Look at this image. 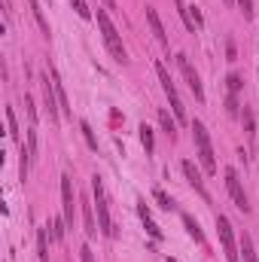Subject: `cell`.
<instances>
[{
    "label": "cell",
    "instance_id": "5b68a950",
    "mask_svg": "<svg viewBox=\"0 0 259 262\" xmlns=\"http://www.w3.org/2000/svg\"><path fill=\"white\" fill-rule=\"evenodd\" d=\"M217 232H220V244H223V253H226V262H241V250H238V244H235V232H232V223H229V216H217Z\"/></svg>",
    "mask_w": 259,
    "mask_h": 262
},
{
    "label": "cell",
    "instance_id": "277c9868",
    "mask_svg": "<svg viewBox=\"0 0 259 262\" xmlns=\"http://www.w3.org/2000/svg\"><path fill=\"white\" fill-rule=\"evenodd\" d=\"M156 73H159V82H162V89H165L168 101H171V110H174L177 122H183V119H186V107H183V101H180V92H177V85H174V79H171L168 67H165V64H156Z\"/></svg>",
    "mask_w": 259,
    "mask_h": 262
},
{
    "label": "cell",
    "instance_id": "6da1fadb",
    "mask_svg": "<svg viewBox=\"0 0 259 262\" xmlns=\"http://www.w3.org/2000/svg\"><path fill=\"white\" fill-rule=\"evenodd\" d=\"M98 28H101V34H104V46L110 49V55H113L119 64H125V61H128V52H125V46H122V37H119L116 25L110 21V15H107L104 9H98Z\"/></svg>",
    "mask_w": 259,
    "mask_h": 262
},
{
    "label": "cell",
    "instance_id": "3957f363",
    "mask_svg": "<svg viewBox=\"0 0 259 262\" xmlns=\"http://www.w3.org/2000/svg\"><path fill=\"white\" fill-rule=\"evenodd\" d=\"M192 137H195V149H198V162L207 174L217 171V159H213V146H210V134L204 128V122H192Z\"/></svg>",
    "mask_w": 259,
    "mask_h": 262
},
{
    "label": "cell",
    "instance_id": "9c48e42d",
    "mask_svg": "<svg viewBox=\"0 0 259 262\" xmlns=\"http://www.w3.org/2000/svg\"><path fill=\"white\" fill-rule=\"evenodd\" d=\"M61 207H64V220L67 226H73V180L70 174H61Z\"/></svg>",
    "mask_w": 259,
    "mask_h": 262
},
{
    "label": "cell",
    "instance_id": "9a60e30c",
    "mask_svg": "<svg viewBox=\"0 0 259 262\" xmlns=\"http://www.w3.org/2000/svg\"><path fill=\"white\" fill-rule=\"evenodd\" d=\"M241 253H244V262H259L256 259V250H253V241H250V235H241Z\"/></svg>",
    "mask_w": 259,
    "mask_h": 262
},
{
    "label": "cell",
    "instance_id": "cb8c5ba5",
    "mask_svg": "<svg viewBox=\"0 0 259 262\" xmlns=\"http://www.w3.org/2000/svg\"><path fill=\"white\" fill-rule=\"evenodd\" d=\"M159 122H162V128H165L168 134H171V137H174V131H177V125L171 122V116H168V110H162V113H159Z\"/></svg>",
    "mask_w": 259,
    "mask_h": 262
},
{
    "label": "cell",
    "instance_id": "ac0fdd59",
    "mask_svg": "<svg viewBox=\"0 0 259 262\" xmlns=\"http://www.w3.org/2000/svg\"><path fill=\"white\" fill-rule=\"evenodd\" d=\"M37 247H40V262H49V247H46V229L37 232Z\"/></svg>",
    "mask_w": 259,
    "mask_h": 262
},
{
    "label": "cell",
    "instance_id": "484cf974",
    "mask_svg": "<svg viewBox=\"0 0 259 262\" xmlns=\"http://www.w3.org/2000/svg\"><path fill=\"white\" fill-rule=\"evenodd\" d=\"M238 6H241L244 18H253V0H238Z\"/></svg>",
    "mask_w": 259,
    "mask_h": 262
},
{
    "label": "cell",
    "instance_id": "44dd1931",
    "mask_svg": "<svg viewBox=\"0 0 259 262\" xmlns=\"http://www.w3.org/2000/svg\"><path fill=\"white\" fill-rule=\"evenodd\" d=\"M6 128H9V137H12V140L18 137V125H15V110H12V107H6Z\"/></svg>",
    "mask_w": 259,
    "mask_h": 262
},
{
    "label": "cell",
    "instance_id": "f1b7e54d",
    "mask_svg": "<svg viewBox=\"0 0 259 262\" xmlns=\"http://www.w3.org/2000/svg\"><path fill=\"white\" fill-rule=\"evenodd\" d=\"M107 3V9H116V0H104Z\"/></svg>",
    "mask_w": 259,
    "mask_h": 262
},
{
    "label": "cell",
    "instance_id": "8992f818",
    "mask_svg": "<svg viewBox=\"0 0 259 262\" xmlns=\"http://www.w3.org/2000/svg\"><path fill=\"white\" fill-rule=\"evenodd\" d=\"M226 186H229V195H232V201H235V207L247 213V210H250V204H247V192H244V186H241L235 168H226Z\"/></svg>",
    "mask_w": 259,
    "mask_h": 262
},
{
    "label": "cell",
    "instance_id": "5bb4252c",
    "mask_svg": "<svg viewBox=\"0 0 259 262\" xmlns=\"http://www.w3.org/2000/svg\"><path fill=\"white\" fill-rule=\"evenodd\" d=\"M137 131H140V143H143V149H146V156H149V152H153V146H156V140H153V128L143 122Z\"/></svg>",
    "mask_w": 259,
    "mask_h": 262
},
{
    "label": "cell",
    "instance_id": "2e32d148",
    "mask_svg": "<svg viewBox=\"0 0 259 262\" xmlns=\"http://www.w3.org/2000/svg\"><path fill=\"white\" fill-rule=\"evenodd\" d=\"M183 226H186V232H189V238H195L198 244L204 241V235H201V229H198V223H195L189 213H183Z\"/></svg>",
    "mask_w": 259,
    "mask_h": 262
},
{
    "label": "cell",
    "instance_id": "83f0119b",
    "mask_svg": "<svg viewBox=\"0 0 259 262\" xmlns=\"http://www.w3.org/2000/svg\"><path fill=\"white\" fill-rule=\"evenodd\" d=\"M79 256H82V262H95V256H92V250H89V244L79 250Z\"/></svg>",
    "mask_w": 259,
    "mask_h": 262
},
{
    "label": "cell",
    "instance_id": "e0dca14e",
    "mask_svg": "<svg viewBox=\"0 0 259 262\" xmlns=\"http://www.w3.org/2000/svg\"><path fill=\"white\" fill-rule=\"evenodd\" d=\"M153 198L159 201V207H162V210H174V201H171V195H168L165 189H159V186H156V189H153Z\"/></svg>",
    "mask_w": 259,
    "mask_h": 262
},
{
    "label": "cell",
    "instance_id": "8fae6325",
    "mask_svg": "<svg viewBox=\"0 0 259 262\" xmlns=\"http://www.w3.org/2000/svg\"><path fill=\"white\" fill-rule=\"evenodd\" d=\"M146 21H149V28H153V34H156V40L165 46V43H168V34H165V28H162V18H159V12H156L153 6H146Z\"/></svg>",
    "mask_w": 259,
    "mask_h": 262
},
{
    "label": "cell",
    "instance_id": "d6986e66",
    "mask_svg": "<svg viewBox=\"0 0 259 262\" xmlns=\"http://www.w3.org/2000/svg\"><path fill=\"white\" fill-rule=\"evenodd\" d=\"M31 9H34V18H37V25L43 28V34H49V21L43 18V9H40V3H37V0H31Z\"/></svg>",
    "mask_w": 259,
    "mask_h": 262
},
{
    "label": "cell",
    "instance_id": "4316f807",
    "mask_svg": "<svg viewBox=\"0 0 259 262\" xmlns=\"http://www.w3.org/2000/svg\"><path fill=\"white\" fill-rule=\"evenodd\" d=\"M226 104H229V113H238V95H229Z\"/></svg>",
    "mask_w": 259,
    "mask_h": 262
},
{
    "label": "cell",
    "instance_id": "7c38bea8",
    "mask_svg": "<svg viewBox=\"0 0 259 262\" xmlns=\"http://www.w3.org/2000/svg\"><path fill=\"white\" fill-rule=\"evenodd\" d=\"M137 213H140V220H143V226H146V232H149L153 238H162V229H159V226L153 223V216H149V210H146V204H143V201L137 204Z\"/></svg>",
    "mask_w": 259,
    "mask_h": 262
},
{
    "label": "cell",
    "instance_id": "7402d4cb",
    "mask_svg": "<svg viewBox=\"0 0 259 262\" xmlns=\"http://www.w3.org/2000/svg\"><path fill=\"white\" fill-rule=\"evenodd\" d=\"M70 6L76 9V15H79V18H92V9H89V3H85V0H70Z\"/></svg>",
    "mask_w": 259,
    "mask_h": 262
},
{
    "label": "cell",
    "instance_id": "ba28073f",
    "mask_svg": "<svg viewBox=\"0 0 259 262\" xmlns=\"http://www.w3.org/2000/svg\"><path fill=\"white\" fill-rule=\"evenodd\" d=\"M43 101L49 107V119H58V92H55V79H49V73L43 76Z\"/></svg>",
    "mask_w": 259,
    "mask_h": 262
},
{
    "label": "cell",
    "instance_id": "d4e9b609",
    "mask_svg": "<svg viewBox=\"0 0 259 262\" xmlns=\"http://www.w3.org/2000/svg\"><path fill=\"white\" fill-rule=\"evenodd\" d=\"M226 82H229V95H238V92H241V76H238V73H229Z\"/></svg>",
    "mask_w": 259,
    "mask_h": 262
},
{
    "label": "cell",
    "instance_id": "4fadbf2b",
    "mask_svg": "<svg viewBox=\"0 0 259 262\" xmlns=\"http://www.w3.org/2000/svg\"><path fill=\"white\" fill-rule=\"evenodd\" d=\"M82 220H85V235L95 238L98 235V226H95V216H92V204H82Z\"/></svg>",
    "mask_w": 259,
    "mask_h": 262
},
{
    "label": "cell",
    "instance_id": "52a82bcc",
    "mask_svg": "<svg viewBox=\"0 0 259 262\" xmlns=\"http://www.w3.org/2000/svg\"><path fill=\"white\" fill-rule=\"evenodd\" d=\"M177 67H180V73H183V79H186V85L192 89L195 101H204V85H201V79H198V73L192 70V64H189V58H186V55H177Z\"/></svg>",
    "mask_w": 259,
    "mask_h": 262
},
{
    "label": "cell",
    "instance_id": "7a4b0ae2",
    "mask_svg": "<svg viewBox=\"0 0 259 262\" xmlns=\"http://www.w3.org/2000/svg\"><path fill=\"white\" fill-rule=\"evenodd\" d=\"M92 195H95V210H98V229L107 238H113L116 229H113V220H110V204H107V192H104L101 177H92Z\"/></svg>",
    "mask_w": 259,
    "mask_h": 262
},
{
    "label": "cell",
    "instance_id": "30bf717a",
    "mask_svg": "<svg viewBox=\"0 0 259 262\" xmlns=\"http://www.w3.org/2000/svg\"><path fill=\"white\" fill-rule=\"evenodd\" d=\"M180 168H183V174H186V180H189V183L195 186V192H198V195H207V192H204V180H201V171L195 168L192 162L186 159V162H183Z\"/></svg>",
    "mask_w": 259,
    "mask_h": 262
},
{
    "label": "cell",
    "instance_id": "603a6c76",
    "mask_svg": "<svg viewBox=\"0 0 259 262\" xmlns=\"http://www.w3.org/2000/svg\"><path fill=\"white\" fill-rule=\"evenodd\" d=\"M79 128H82V137H85V143H89L92 149H98V140H95V134H92V125H89V122H79Z\"/></svg>",
    "mask_w": 259,
    "mask_h": 262
},
{
    "label": "cell",
    "instance_id": "ffe728a7",
    "mask_svg": "<svg viewBox=\"0 0 259 262\" xmlns=\"http://www.w3.org/2000/svg\"><path fill=\"white\" fill-rule=\"evenodd\" d=\"M64 226H67L64 216H55V220H52V238H55V241H61V238H64Z\"/></svg>",
    "mask_w": 259,
    "mask_h": 262
}]
</instances>
